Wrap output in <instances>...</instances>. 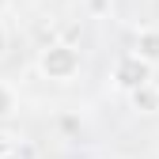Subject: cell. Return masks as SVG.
<instances>
[{"instance_id": "52a82bcc", "label": "cell", "mask_w": 159, "mask_h": 159, "mask_svg": "<svg viewBox=\"0 0 159 159\" xmlns=\"http://www.w3.org/2000/svg\"><path fill=\"white\" fill-rule=\"evenodd\" d=\"M106 8H110V0H91V11H95V15H98V11H106Z\"/></svg>"}, {"instance_id": "ba28073f", "label": "cell", "mask_w": 159, "mask_h": 159, "mask_svg": "<svg viewBox=\"0 0 159 159\" xmlns=\"http://www.w3.org/2000/svg\"><path fill=\"white\" fill-rule=\"evenodd\" d=\"M8 49V34H4V27H0V53Z\"/></svg>"}, {"instance_id": "5b68a950", "label": "cell", "mask_w": 159, "mask_h": 159, "mask_svg": "<svg viewBox=\"0 0 159 159\" xmlns=\"http://www.w3.org/2000/svg\"><path fill=\"white\" fill-rule=\"evenodd\" d=\"M8 114H11V91L0 84V117H8Z\"/></svg>"}, {"instance_id": "30bf717a", "label": "cell", "mask_w": 159, "mask_h": 159, "mask_svg": "<svg viewBox=\"0 0 159 159\" xmlns=\"http://www.w3.org/2000/svg\"><path fill=\"white\" fill-rule=\"evenodd\" d=\"M61 4H68V0H61Z\"/></svg>"}, {"instance_id": "9c48e42d", "label": "cell", "mask_w": 159, "mask_h": 159, "mask_svg": "<svg viewBox=\"0 0 159 159\" xmlns=\"http://www.w3.org/2000/svg\"><path fill=\"white\" fill-rule=\"evenodd\" d=\"M4 11H8V0H0V15H4Z\"/></svg>"}, {"instance_id": "7a4b0ae2", "label": "cell", "mask_w": 159, "mask_h": 159, "mask_svg": "<svg viewBox=\"0 0 159 159\" xmlns=\"http://www.w3.org/2000/svg\"><path fill=\"white\" fill-rule=\"evenodd\" d=\"M114 80H117V87L121 91H136V87H144V84H152V65L148 61H140V57H121L117 61V68H114Z\"/></svg>"}, {"instance_id": "8fae6325", "label": "cell", "mask_w": 159, "mask_h": 159, "mask_svg": "<svg viewBox=\"0 0 159 159\" xmlns=\"http://www.w3.org/2000/svg\"><path fill=\"white\" fill-rule=\"evenodd\" d=\"M8 159H15V155H8Z\"/></svg>"}, {"instance_id": "8992f818", "label": "cell", "mask_w": 159, "mask_h": 159, "mask_svg": "<svg viewBox=\"0 0 159 159\" xmlns=\"http://www.w3.org/2000/svg\"><path fill=\"white\" fill-rule=\"evenodd\" d=\"M8 155H11V140H8L4 133H0V159H8Z\"/></svg>"}, {"instance_id": "277c9868", "label": "cell", "mask_w": 159, "mask_h": 159, "mask_svg": "<svg viewBox=\"0 0 159 159\" xmlns=\"http://www.w3.org/2000/svg\"><path fill=\"white\" fill-rule=\"evenodd\" d=\"M136 57L148 65H159V30H140L136 38Z\"/></svg>"}, {"instance_id": "6da1fadb", "label": "cell", "mask_w": 159, "mask_h": 159, "mask_svg": "<svg viewBox=\"0 0 159 159\" xmlns=\"http://www.w3.org/2000/svg\"><path fill=\"white\" fill-rule=\"evenodd\" d=\"M80 68V53L65 42L57 46H46L42 53H38V72H42L46 80H72Z\"/></svg>"}, {"instance_id": "3957f363", "label": "cell", "mask_w": 159, "mask_h": 159, "mask_svg": "<svg viewBox=\"0 0 159 159\" xmlns=\"http://www.w3.org/2000/svg\"><path fill=\"white\" fill-rule=\"evenodd\" d=\"M129 102H133V110H140V114H155V110H159V87H155V84L136 87V91L129 95Z\"/></svg>"}]
</instances>
